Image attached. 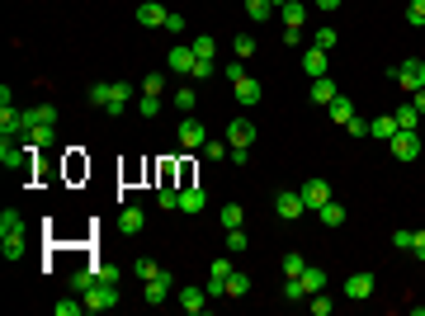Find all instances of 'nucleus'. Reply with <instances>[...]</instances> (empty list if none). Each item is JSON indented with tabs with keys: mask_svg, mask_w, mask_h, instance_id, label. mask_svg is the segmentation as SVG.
<instances>
[{
	"mask_svg": "<svg viewBox=\"0 0 425 316\" xmlns=\"http://www.w3.org/2000/svg\"><path fill=\"white\" fill-rule=\"evenodd\" d=\"M411 104H416V109L425 113V90H416V95H411Z\"/></svg>",
	"mask_w": 425,
	"mask_h": 316,
	"instance_id": "obj_53",
	"label": "nucleus"
},
{
	"mask_svg": "<svg viewBox=\"0 0 425 316\" xmlns=\"http://www.w3.org/2000/svg\"><path fill=\"white\" fill-rule=\"evenodd\" d=\"M298 194H302V203H307L312 212H317L321 203H331V185H326V180H307V185L298 189Z\"/></svg>",
	"mask_w": 425,
	"mask_h": 316,
	"instance_id": "obj_13",
	"label": "nucleus"
},
{
	"mask_svg": "<svg viewBox=\"0 0 425 316\" xmlns=\"http://www.w3.org/2000/svg\"><path fill=\"white\" fill-rule=\"evenodd\" d=\"M137 113H147V118H156V113H161V95H142V104H137Z\"/></svg>",
	"mask_w": 425,
	"mask_h": 316,
	"instance_id": "obj_43",
	"label": "nucleus"
},
{
	"mask_svg": "<svg viewBox=\"0 0 425 316\" xmlns=\"http://www.w3.org/2000/svg\"><path fill=\"white\" fill-rule=\"evenodd\" d=\"M165 19H170V10H165L161 0H142V5H137V24L142 28H165Z\"/></svg>",
	"mask_w": 425,
	"mask_h": 316,
	"instance_id": "obj_8",
	"label": "nucleus"
},
{
	"mask_svg": "<svg viewBox=\"0 0 425 316\" xmlns=\"http://www.w3.org/2000/svg\"><path fill=\"white\" fill-rule=\"evenodd\" d=\"M255 142V123L251 118H232L227 123V147H251Z\"/></svg>",
	"mask_w": 425,
	"mask_h": 316,
	"instance_id": "obj_12",
	"label": "nucleus"
},
{
	"mask_svg": "<svg viewBox=\"0 0 425 316\" xmlns=\"http://www.w3.org/2000/svg\"><path fill=\"white\" fill-rule=\"evenodd\" d=\"M0 165H5V170H24V175H33V165H38V147H15V142H10V132H5V137H0Z\"/></svg>",
	"mask_w": 425,
	"mask_h": 316,
	"instance_id": "obj_3",
	"label": "nucleus"
},
{
	"mask_svg": "<svg viewBox=\"0 0 425 316\" xmlns=\"http://www.w3.org/2000/svg\"><path fill=\"white\" fill-rule=\"evenodd\" d=\"M312 43H317L321 53H331V48L341 43V33H336V28H317V33H312Z\"/></svg>",
	"mask_w": 425,
	"mask_h": 316,
	"instance_id": "obj_32",
	"label": "nucleus"
},
{
	"mask_svg": "<svg viewBox=\"0 0 425 316\" xmlns=\"http://www.w3.org/2000/svg\"><path fill=\"white\" fill-rule=\"evenodd\" d=\"M189 76H199V80H208V76H217V62H212V57H199V62H194V71H189Z\"/></svg>",
	"mask_w": 425,
	"mask_h": 316,
	"instance_id": "obj_40",
	"label": "nucleus"
},
{
	"mask_svg": "<svg viewBox=\"0 0 425 316\" xmlns=\"http://www.w3.org/2000/svg\"><path fill=\"white\" fill-rule=\"evenodd\" d=\"M406 24L425 28V0H411V5H406Z\"/></svg>",
	"mask_w": 425,
	"mask_h": 316,
	"instance_id": "obj_36",
	"label": "nucleus"
},
{
	"mask_svg": "<svg viewBox=\"0 0 425 316\" xmlns=\"http://www.w3.org/2000/svg\"><path fill=\"white\" fill-rule=\"evenodd\" d=\"M53 123H33V128H24V132H19V137H24V142H28V147H38V151H43V147H53Z\"/></svg>",
	"mask_w": 425,
	"mask_h": 316,
	"instance_id": "obj_20",
	"label": "nucleus"
},
{
	"mask_svg": "<svg viewBox=\"0 0 425 316\" xmlns=\"http://www.w3.org/2000/svg\"><path fill=\"white\" fill-rule=\"evenodd\" d=\"M246 15L255 24H265V19H274V0H246Z\"/></svg>",
	"mask_w": 425,
	"mask_h": 316,
	"instance_id": "obj_26",
	"label": "nucleus"
},
{
	"mask_svg": "<svg viewBox=\"0 0 425 316\" xmlns=\"http://www.w3.org/2000/svg\"><path fill=\"white\" fill-rule=\"evenodd\" d=\"M0 250H5V260H19V255H24V217L15 208L0 212Z\"/></svg>",
	"mask_w": 425,
	"mask_h": 316,
	"instance_id": "obj_1",
	"label": "nucleus"
},
{
	"mask_svg": "<svg viewBox=\"0 0 425 316\" xmlns=\"http://www.w3.org/2000/svg\"><path fill=\"white\" fill-rule=\"evenodd\" d=\"M204 203H208V189H199V185H180V212H204Z\"/></svg>",
	"mask_w": 425,
	"mask_h": 316,
	"instance_id": "obj_14",
	"label": "nucleus"
},
{
	"mask_svg": "<svg viewBox=\"0 0 425 316\" xmlns=\"http://www.w3.org/2000/svg\"><path fill=\"white\" fill-rule=\"evenodd\" d=\"M336 95H341V90H336V80H331V76L312 80V104H317V109H331V104H336Z\"/></svg>",
	"mask_w": 425,
	"mask_h": 316,
	"instance_id": "obj_16",
	"label": "nucleus"
},
{
	"mask_svg": "<svg viewBox=\"0 0 425 316\" xmlns=\"http://www.w3.org/2000/svg\"><path fill=\"white\" fill-rule=\"evenodd\" d=\"M307 302H312V316H331V307H336V302L326 297V288H321V292H312Z\"/></svg>",
	"mask_w": 425,
	"mask_h": 316,
	"instance_id": "obj_37",
	"label": "nucleus"
},
{
	"mask_svg": "<svg viewBox=\"0 0 425 316\" xmlns=\"http://www.w3.org/2000/svg\"><path fill=\"white\" fill-rule=\"evenodd\" d=\"M345 128H350V137H369V123H364V118H359V113H354V118H350Z\"/></svg>",
	"mask_w": 425,
	"mask_h": 316,
	"instance_id": "obj_49",
	"label": "nucleus"
},
{
	"mask_svg": "<svg viewBox=\"0 0 425 316\" xmlns=\"http://www.w3.org/2000/svg\"><path fill=\"white\" fill-rule=\"evenodd\" d=\"M302 71H307L312 80H317V76H331V57H326V53L317 48V43H312V48L302 53Z\"/></svg>",
	"mask_w": 425,
	"mask_h": 316,
	"instance_id": "obj_11",
	"label": "nucleus"
},
{
	"mask_svg": "<svg viewBox=\"0 0 425 316\" xmlns=\"http://www.w3.org/2000/svg\"><path fill=\"white\" fill-rule=\"evenodd\" d=\"M246 245H251V236H246L241 227H232V232H227V250H232V255H241Z\"/></svg>",
	"mask_w": 425,
	"mask_h": 316,
	"instance_id": "obj_38",
	"label": "nucleus"
},
{
	"mask_svg": "<svg viewBox=\"0 0 425 316\" xmlns=\"http://www.w3.org/2000/svg\"><path fill=\"white\" fill-rule=\"evenodd\" d=\"M274 212H279L284 222H298V217L307 212V203H302V194H298V189H279V194H274Z\"/></svg>",
	"mask_w": 425,
	"mask_h": 316,
	"instance_id": "obj_7",
	"label": "nucleus"
},
{
	"mask_svg": "<svg viewBox=\"0 0 425 316\" xmlns=\"http://www.w3.org/2000/svg\"><path fill=\"white\" fill-rule=\"evenodd\" d=\"M302 269H307V260H302L298 250H289V255H284V274H289V279H298Z\"/></svg>",
	"mask_w": 425,
	"mask_h": 316,
	"instance_id": "obj_39",
	"label": "nucleus"
},
{
	"mask_svg": "<svg viewBox=\"0 0 425 316\" xmlns=\"http://www.w3.org/2000/svg\"><path fill=\"white\" fill-rule=\"evenodd\" d=\"M204 142H208L204 123H199V118H185V123H180V147H185V151H204Z\"/></svg>",
	"mask_w": 425,
	"mask_h": 316,
	"instance_id": "obj_10",
	"label": "nucleus"
},
{
	"mask_svg": "<svg viewBox=\"0 0 425 316\" xmlns=\"http://www.w3.org/2000/svg\"><path fill=\"white\" fill-rule=\"evenodd\" d=\"M194 104H199V95H194L189 85H185V90H175V109H185V113H189Z\"/></svg>",
	"mask_w": 425,
	"mask_h": 316,
	"instance_id": "obj_44",
	"label": "nucleus"
},
{
	"mask_svg": "<svg viewBox=\"0 0 425 316\" xmlns=\"http://www.w3.org/2000/svg\"><path fill=\"white\" fill-rule=\"evenodd\" d=\"M392 245H397V250H411V232L397 227V232H392Z\"/></svg>",
	"mask_w": 425,
	"mask_h": 316,
	"instance_id": "obj_51",
	"label": "nucleus"
},
{
	"mask_svg": "<svg viewBox=\"0 0 425 316\" xmlns=\"http://www.w3.org/2000/svg\"><path fill=\"white\" fill-rule=\"evenodd\" d=\"M142 222H147V212H142V208H123V217H118L123 236H137V232H142Z\"/></svg>",
	"mask_w": 425,
	"mask_h": 316,
	"instance_id": "obj_23",
	"label": "nucleus"
},
{
	"mask_svg": "<svg viewBox=\"0 0 425 316\" xmlns=\"http://www.w3.org/2000/svg\"><path fill=\"white\" fill-rule=\"evenodd\" d=\"M133 269H137V279H142V284H147V279H156V274H165L156 260H133Z\"/></svg>",
	"mask_w": 425,
	"mask_h": 316,
	"instance_id": "obj_35",
	"label": "nucleus"
},
{
	"mask_svg": "<svg viewBox=\"0 0 425 316\" xmlns=\"http://www.w3.org/2000/svg\"><path fill=\"white\" fill-rule=\"evenodd\" d=\"M392 76H397L401 90H411V95H416V90H425V62H421V57H406Z\"/></svg>",
	"mask_w": 425,
	"mask_h": 316,
	"instance_id": "obj_6",
	"label": "nucleus"
},
{
	"mask_svg": "<svg viewBox=\"0 0 425 316\" xmlns=\"http://www.w3.org/2000/svg\"><path fill=\"white\" fill-rule=\"evenodd\" d=\"M194 62H199V57H194V48H185V43H180V48H170V62H165V66H170L175 76H189V71H194Z\"/></svg>",
	"mask_w": 425,
	"mask_h": 316,
	"instance_id": "obj_19",
	"label": "nucleus"
},
{
	"mask_svg": "<svg viewBox=\"0 0 425 316\" xmlns=\"http://www.w3.org/2000/svg\"><path fill=\"white\" fill-rule=\"evenodd\" d=\"M217 217H222V227L232 232V227H241V222H246V208H241V203H222V212H217Z\"/></svg>",
	"mask_w": 425,
	"mask_h": 316,
	"instance_id": "obj_28",
	"label": "nucleus"
},
{
	"mask_svg": "<svg viewBox=\"0 0 425 316\" xmlns=\"http://www.w3.org/2000/svg\"><path fill=\"white\" fill-rule=\"evenodd\" d=\"M388 151H392L397 160H416L421 156V128H401L397 137L388 142Z\"/></svg>",
	"mask_w": 425,
	"mask_h": 316,
	"instance_id": "obj_5",
	"label": "nucleus"
},
{
	"mask_svg": "<svg viewBox=\"0 0 425 316\" xmlns=\"http://www.w3.org/2000/svg\"><path fill=\"white\" fill-rule=\"evenodd\" d=\"M180 307H185L189 316H199L208 307V288H180Z\"/></svg>",
	"mask_w": 425,
	"mask_h": 316,
	"instance_id": "obj_21",
	"label": "nucleus"
},
{
	"mask_svg": "<svg viewBox=\"0 0 425 316\" xmlns=\"http://www.w3.org/2000/svg\"><path fill=\"white\" fill-rule=\"evenodd\" d=\"M312 5H317V10H326V15H331V10H341V0H312Z\"/></svg>",
	"mask_w": 425,
	"mask_h": 316,
	"instance_id": "obj_52",
	"label": "nucleus"
},
{
	"mask_svg": "<svg viewBox=\"0 0 425 316\" xmlns=\"http://www.w3.org/2000/svg\"><path fill=\"white\" fill-rule=\"evenodd\" d=\"M345 297H350V302L373 297V274H350V279H345Z\"/></svg>",
	"mask_w": 425,
	"mask_h": 316,
	"instance_id": "obj_18",
	"label": "nucleus"
},
{
	"mask_svg": "<svg viewBox=\"0 0 425 316\" xmlns=\"http://www.w3.org/2000/svg\"><path fill=\"white\" fill-rule=\"evenodd\" d=\"M80 297H85V312H109V307H118V284L95 279V284L80 292Z\"/></svg>",
	"mask_w": 425,
	"mask_h": 316,
	"instance_id": "obj_4",
	"label": "nucleus"
},
{
	"mask_svg": "<svg viewBox=\"0 0 425 316\" xmlns=\"http://www.w3.org/2000/svg\"><path fill=\"white\" fill-rule=\"evenodd\" d=\"M284 297H289V302H302V297H307V288H302L298 279H289V284H284Z\"/></svg>",
	"mask_w": 425,
	"mask_h": 316,
	"instance_id": "obj_45",
	"label": "nucleus"
},
{
	"mask_svg": "<svg viewBox=\"0 0 425 316\" xmlns=\"http://www.w3.org/2000/svg\"><path fill=\"white\" fill-rule=\"evenodd\" d=\"M227 151H232V147H227V137H222V142H212V137L204 142V156H208V160H227Z\"/></svg>",
	"mask_w": 425,
	"mask_h": 316,
	"instance_id": "obj_34",
	"label": "nucleus"
},
{
	"mask_svg": "<svg viewBox=\"0 0 425 316\" xmlns=\"http://www.w3.org/2000/svg\"><path fill=\"white\" fill-rule=\"evenodd\" d=\"M298 284H302V288H307V297H312V292L326 288V269H312V264H307V269L298 274Z\"/></svg>",
	"mask_w": 425,
	"mask_h": 316,
	"instance_id": "obj_22",
	"label": "nucleus"
},
{
	"mask_svg": "<svg viewBox=\"0 0 425 316\" xmlns=\"http://www.w3.org/2000/svg\"><path fill=\"white\" fill-rule=\"evenodd\" d=\"M189 48H194V57H217V38H208V33H199V38L189 43Z\"/></svg>",
	"mask_w": 425,
	"mask_h": 316,
	"instance_id": "obj_31",
	"label": "nucleus"
},
{
	"mask_svg": "<svg viewBox=\"0 0 425 316\" xmlns=\"http://www.w3.org/2000/svg\"><path fill=\"white\" fill-rule=\"evenodd\" d=\"M95 269V279H109V284H118V264H90Z\"/></svg>",
	"mask_w": 425,
	"mask_h": 316,
	"instance_id": "obj_46",
	"label": "nucleus"
},
{
	"mask_svg": "<svg viewBox=\"0 0 425 316\" xmlns=\"http://www.w3.org/2000/svg\"><path fill=\"white\" fill-rule=\"evenodd\" d=\"M397 123H401V128H421V109H416V104H401L397 109Z\"/></svg>",
	"mask_w": 425,
	"mask_h": 316,
	"instance_id": "obj_33",
	"label": "nucleus"
},
{
	"mask_svg": "<svg viewBox=\"0 0 425 316\" xmlns=\"http://www.w3.org/2000/svg\"><path fill=\"white\" fill-rule=\"evenodd\" d=\"M128 100H133V85H128V80H109V104H105V113H114V118H123V109H128Z\"/></svg>",
	"mask_w": 425,
	"mask_h": 316,
	"instance_id": "obj_9",
	"label": "nucleus"
},
{
	"mask_svg": "<svg viewBox=\"0 0 425 316\" xmlns=\"http://www.w3.org/2000/svg\"><path fill=\"white\" fill-rule=\"evenodd\" d=\"M227 160H232V165H246V160H251V147H232Z\"/></svg>",
	"mask_w": 425,
	"mask_h": 316,
	"instance_id": "obj_50",
	"label": "nucleus"
},
{
	"mask_svg": "<svg viewBox=\"0 0 425 316\" xmlns=\"http://www.w3.org/2000/svg\"><path fill=\"white\" fill-rule=\"evenodd\" d=\"M397 132H401L397 113H378V118H373V123H369V137H378V142H392Z\"/></svg>",
	"mask_w": 425,
	"mask_h": 316,
	"instance_id": "obj_15",
	"label": "nucleus"
},
{
	"mask_svg": "<svg viewBox=\"0 0 425 316\" xmlns=\"http://www.w3.org/2000/svg\"><path fill=\"white\" fill-rule=\"evenodd\" d=\"M284 5H289V0H274V10H284Z\"/></svg>",
	"mask_w": 425,
	"mask_h": 316,
	"instance_id": "obj_54",
	"label": "nucleus"
},
{
	"mask_svg": "<svg viewBox=\"0 0 425 316\" xmlns=\"http://www.w3.org/2000/svg\"><path fill=\"white\" fill-rule=\"evenodd\" d=\"M161 90H165V76H161V71L142 76V95H161Z\"/></svg>",
	"mask_w": 425,
	"mask_h": 316,
	"instance_id": "obj_41",
	"label": "nucleus"
},
{
	"mask_svg": "<svg viewBox=\"0 0 425 316\" xmlns=\"http://www.w3.org/2000/svg\"><path fill=\"white\" fill-rule=\"evenodd\" d=\"M232 48H237V62H246V57L255 53V38H237V43H232Z\"/></svg>",
	"mask_w": 425,
	"mask_h": 316,
	"instance_id": "obj_47",
	"label": "nucleus"
},
{
	"mask_svg": "<svg viewBox=\"0 0 425 316\" xmlns=\"http://www.w3.org/2000/svg\"><path fill=\"white\" fill-rule=\"evenodd\" d=\"M142 297H147L152 307H161V302L170 297V274H156V279H147V284H142Z\"/></svg>",
	"mask_w": 425,
	"mask_h": 316,
	"instance_id": "obj_17",
	"label": "nucleus"
},
{
	"mask_svg": "<svg viewBox=\"0 0 425 316\" xmlns=\"http://www.w3.org/2000/svg\"><path fill=\"white\" fill-rule=\"evenodd\" d=\"M411 255L425 264V232H411Z\"/></svg>",
	"mask_w": 425,
	"mask_h": 316,
	"instance_id": "obj_48",
	"label": "nucleus"
},
{
	"mask_svg": "<svg viewBox=\"0 0 425 316\" xmlns=\"http://www.w3.org/2000/svg\"><path fill=\"white\" fill-rule=\"evenodd\" d=\"M246 292H251V279H246L241 269H232V274H227V297L237 302V297H246Z\"/></svg>",
	"mask_w": 425,
	"mask_h": 316,
	"instance_id": "obj_25",
	"label": "nucleus"
},
{
	"mask_svg": "<svg viewBox=\"0 0 425 316\" xmlns=\"http://www.w3.org/2000/svg\"><path fill=\"white\" fill-rule=\"evenodd\" d=\"M317 217L326 222V227H341V222H345V208H341V203L331 198V203H321V208H317Z\"/></svg>",
	"mask_w": 425,
	"mask_h": 316,
	"instance_id": "obj_27",
	"label": "nucleus"
},
{
	"mask_svg": "<svg viewBox=\"0 0 425 316\" xmlns=\"http://www.w3.org/2000/svg\"><path fill=\"white\" fill-rule=\"evenodd\" d=\"M331 118H336V123H341V128H345L350 118H354V104H350L345 95H336V104H331Z\"/></svg>",
	"mask_w": 425,
	"mask_h": 316,
	"instance_id": "obj_30",
	"label": "nucleus"
},
{
	"mask_svg": "<svg viewBox=\"0 0 425 316\" xmlns=\"http://www.w3.org/2000/svg\"><path fill=\"white\" fill-rule=\"evenodd\" d=\"M232 269H237V264H232V250H227V255H217V260L208 264V279H222V284H227V274H232Z\"/></svg>",
	"mask_w": 425,
	"mask_h": 316,
	"instance_id": "obj_29",
	"label": "nucleus"
},
{
	"mask_svg": "<svg viewBox=\"0 0 425 316\" xmlns=\"http://www.w3.org/2000/svg\"><path fill=\"white\" fill-rule=\"evenodd\" d=\"M90 104H100V109L109 104V80H95V85H90Z\"/></svg>",
	"mask_w": 425,
	"mask_h": 316,
	"instance_id": "obj_42",
	"label": "nucleus"
},
{
	"mask_svg": "<svg viewBox=\"0 0 425 316\" xmlns=\"http://www.w3.org/2000/svg\"><path fill=\"white\" fill-rule=\"evenodd\" d=\"M222 76L232 80V90H237V104H246V109H255V104H260V95H265V90H260V80L251 76V71H246L241 62H232V66H227Z\"/></svg>",
	"mask_w": 425,
	"mask_h": 316,
	"instance_id": "obj_2",
	"label": "nucleus"
},
{
	"mask_svg": "<svg viewBox=\"0 0 425 316\" xmlns=\"http://www.w3.org/2000/svg\"><path fill=\"white\" fill-rule=\"evenodd\" d=\"M302 19H307V5H302V0H289V5H284V28H302Z\"/></svg>",
	"mask_w": 425,
	"mask_h": 316,
	"instance_id": "obj_24",
	"label": "nucleus"
}]
</instances>
